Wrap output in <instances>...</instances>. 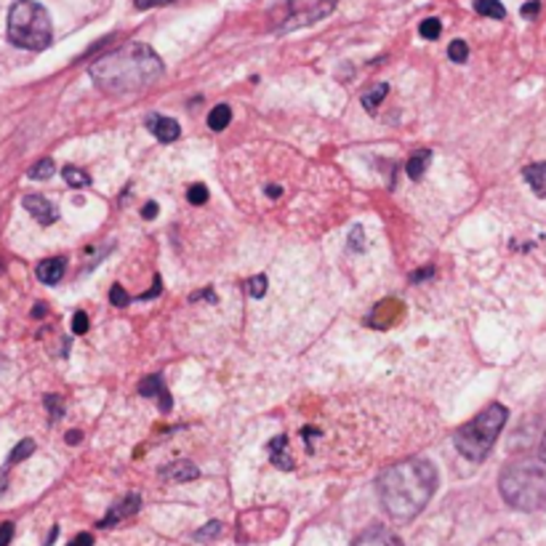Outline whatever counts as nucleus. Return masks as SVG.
Returning <instances> with one entry per match:
<instances>
[{"mask_svg": "<svg viewBox=\"0 0 546 546\" xmlns=\"http://www.w3.org/2000/svg\"><path fill=\"white\" fill-rule=\"evenodd\" d=\"M437 469L426 459H410L394 464L378 477V499L386 515L397 523L413 520L434 496Z\"/></svg>", "mask_w": 546, "mask_h": 546, "instance_id": "obj_1", "label": "nucleus"}, {"mask_svg": "<svg viewBox=\"0 0 546 546\" xmlns=\"http://www.w3.org/2000/svg\"><path fill=\"white\" fill-rule=\"evenodd\" d=\"M96 86L107 94H128L147 88L166 72L163 59L145 43H126L88 67Z\"/></svg>", "mask_w": 546, "mask_h": 546, "instance_id": "obj_2", "label": "nucleus"}, {"mask_svg": "<svg viewBox=\"0 0 546 546\" xmlns=\"http://www.w3.org/2000/svg\"><path fill=\"white\" fill-rule=\"evenodd\" d=\"M501 496L520 512L546 509V464L542 459H517L499 477Z\"/></svg>", "mask_w": 546, "mask_h": 546, "instance_id": "obj_3", "label": "nucleus"}, {"mask_svg": "<svg viewBox=\"0 0 546 546\" xmlns=\"http://www.w3.org/2000/svg\"><path fill=\"white\" fill-rule=\"evenodd\" d=\"M509 418V410L501 402L488 405L485 410H480L472 421H467L464 426L456 429L453 443L459 448V453L469 461H485V456L491 453L496 437L501 434L504 424Z\"/></svg>", "mask_w": 546, "mask_h": 546, "instance_id": "obj_4", "label": "nucleus"}, {"mask_svg": "<svg viewBox=\"0 0 546 546\" xmlns=\"http://www.w3.org/2000/svg\"><path fill=\"white\" fill-rule=\"evenodd\" d=\"M8 40L27 51H43L51 46L48 11L35 0H16L8 11Z\"/></svg>", "mask_w": 546, "mask_h": 546, "instance_id": "obj_5", "label": "nucleus"}, {"mask_svg": "<svg viewBox=\"0 0 546 546\" xmlns=\"http://www.w3.org/2000/svg\"><path fill=\"white\" fill-rule=\"evenodd\" d=\"M339 0H280L277 5V32H294L326 19Z\"/></svg>", "mask_w": 546, "mask_h": 546, "instance_id": "obj_6", "label": "nucleus"}, {"mask_svg": "<svg viewBox=\"0 0 546 546\" xmlns=\"http://www.w3.org/2000/svg\"><path fill=\"white\" fill-rule=\"evenodd\" d=\"M24 208H27L29 216L37 219V224H43V227H48V224H54V221L59 219V211H56L43 194H27V197H24Z\"/></svg>", "mask_w": 546, "mask_h": 546, "instance_id": "obj_7", "label": "nucleus"}, {"mask_svg": "<svg viewBox=\"0 0 546 546\" xmlns=\"http://www.w3.org/2000/svg\"><path fill=\"white\" fill-rule=\"evenodd\" d=\"M147 128H150V131L155 134V139L163 142V145H171V142H177V139L182 136L179 123L171 120V118H161V115H150V118H147Z\"/></svg>", "mask_w": 546, "mask_h": 546, "instance_id": "obj_8", "label": "nucleus"}, {"mask_svg": "<svg viewBox=\"0 0 546 546\" xmlns=\"http://www.w3.org/2000/svg\"><path fill=\"white\" fill-rule=\"evenodd\" d=\"M139 392H142V397H158V402H161V410H171V394H169V389H166V384H163V378L161 376H147L142 384H139Z\"/></svg>", "mask_w": 546, "mask_h": 546, "instance_id": "obj_9", "label": "nucleus"}, {"mask_svg": "<svg viewBox=\"0 0 546 546\" xmlns=\"http://www.w3.org/2000/svg\"><path fill=\"white\" fill-rule=\"evenodd\" d=\"M139 507H142V499L136 496V493H131V496H126L120 504H115L110 512H107V517L99 523L102 528H110V525H115V523H120L123 517H131V515H136L139 512Z\"/></svg>", "mask_w": 546, "mask_h": 546, "instance_id": "obj_10", "label": "nucleus"}, {"mask_svg": "<svg viewBox=\"0 0 546 546\" xmlns=\"http://www.w3.org/2000/svg\"><path fill=\"white\" fill-rule=\"evenodd\" d=\"M64 269H67V261L62 256H54V259H46L37 264V280L43 285H56L62 277H64Z\"/></svg>", "mask_w": 546, "mask_h": 546, "instance_id": "obj_11", "label": "nucleus"}, {"mask_svg": "<svg viewBox=\"0 0 546 546\" xmlns=\"http://www.w3.org/2000/svg\"><path fill=\"white\" fill-rule=\"evenodd\" d=\"M269 459L277 469H294V456H291V443L285 434H277L272 443H269Z\"/></svg>", "mask_w": 546, "mask_h": 546, "instance_id": "obj_12", "label": "nucleus"}, {"mask_svg": "<svg viewBox=\"0 0 546 546\" xmlns=\"http://www.w3.org/2000/svg\"><path fill=\"white\" fill-rule=\"evenodd\" d=\"M355 546H402V544H400V539H397L392 531H386V528H368L363 536L355 542Z\"/></svg>", "mask_w": 546, "mask_h": 546, "instance_id": "obj_13", "label": "nucleus"}, {"mask_svg": "<svg viewBox=\"0 0 546 546\" xmlns=\"http://www.w3.org/2000/svg\"><path fill=\"white\" fill-rule=\"evenodd\" d=\"M161 475H163L166 480H174V483H186V480H194L200 472H197V467L189 464V461H174V464H169Z\"/></svg>", "mask_w": 546, "mask_h": 546, "instance_id": "obj_14", "label": "nucleus"}, {"mask_svg": "<svg viewBox=\"0 0 546 546\" xmlns=\"http://www.w3.org/2000/svg\"><path fill=\"white\" fill-rule=\"evenodd\" d=\"M523 177H525V182L531 184V189H534L539 197H544L546 200V161L544 163L528 166V169L523 171Z\"/></svg>", "mask_w": 546, "mask_h": 546, "instance_id": "obj_15", "label": "nucleus"}, {"mask_svg": "<svg viewBox=\"0 0 546 546\" xmlns=\"http://www.w3.org/2000/svg\"><path fill=\"white\" fill-rule=\"evenodd\" d=\"M429 161H432V153L429 150H424V153H416L410 161H408V166H405V171H408V177L413 179V182H421V177L426 174V166H429Z\"/></svg>", "mask_w": 546, "mask_h": 546, "instance_id": "obj_16", "label": "nucleus"}, {"mask_svg": "<svg viewBox=\"0 0 546 546\" xmlns=\"http://www.w3.org/2000/svg\"><path fill=\"white\" fill-rule=\"evenodd\" d=\"M229 120H232V110H229L227 104L213 107L211 115H208V126H211L213 131H224V128L229 126Z\"/></svg>", "mask_w": 546, "mask_h": 546, "instance_id": "obj_17", "label": "nucleus"}, {"mask_svg": "<svg viewBox=\"0 0 546 546\" xmlns=\"http://www.w3.org/2000/svg\"><path fill=\"white\" fill-rule=\"evenodd\" d=\"M475 11L480 16H491V19H504L507 16V8L499 0H475Z\"/></svg>", "mask_w": 546, "mask_h": 546, "instance_id": "obj_18", "label": "nucleus"}, {"mask_svg": "<svg viewBox=\"0 0 546 546\" xmlns=\"http://www.w3.org/2000/svg\"><path fill=\"white\" fill-rule=\"evenodd\" d=\"M62 177H64V182L70 184V186H75V189H83V186H91V177H88L86 171H80V169H75V166H67V169L62 171Z\"/></svg>", "mask_w": 546, "mask_h": 546, "instance_id": "obj_19", "label": "nucleus"}, {"mask_svg": "<svg viewBox=\"0 0 546 546\" xmlns=\"http://www.w3.org/2000/svg\"><path fill=\"white\" fill-rule=\"evenodd\" d=\"M386 91H389V86L386 83H381V86H376L373 91H368L363 96V107L368 110V112H376V107L384 102V96H386Z\"/></svg>", "mask_w": 546, "mask_h": 546, "instance_id": "obj_20", "label": "nucleus"}, {"mask_svg": "<svg viewBox=\"0 0 546 546\" xmlns=\"http://www.w3.org/2000/svg\"><path fill=\"white\" fill-rule=\"evenodd\" d=\"M32 451H35V443H32V440H21V443L11 451V456H8V467L24 461L27 456H32Z\"/></svg>", "mask_w": 546, "mask_h": 546, "instance_id": "obj_21", "label": "nucleus"}, {"mask_svg": "<svg viewBox=\"0 0 546 546\" xmlns=\"http://www.w3.org/2000/svg\"><path fill=\"white\" fill-rule=\"evenodd\" d=\"M418 32H421V37H426V40H434V37H440V32H443V24H440V19H424L421 21V27H418Z\"/></svg>", "mask_w": 546, "mask_h": 546, "instance_id": "obj_22", "label": "nucleus"}, {"mask_svg": "<svg viewBox=\"0 0 546 546\" xmlns=\"http://www.w3.org/2000/svg\"><path fill=\"white\" fill-rule=\"evenodd\" d=\"M54 171H56V166H54V161H40L32 171H29V179H37V182H43V179H51L54 177Z\"/></svg>", "mask_w": 546, "mask_h": 546, "instance_id": "obj_23", "label": "nucleus"}, {"mask_svg": "<svg viewBox=\"0 0 546 546\" xmlns=\"http://www.w3.org/2000/svg\"><path fill=\"white\" fill-rule=\"evenodd\" d=\"M267 285H269L267 275H256V277L248 280V294H251L253 299H261V296L267 294Z\"/></svg>", "mask_w": 546, "mask_h": 546, "instance_id": "obj_24", "label": "nucleus"}, {"mask_svg": "<svg viewBox=\"0 0 546 546\" xmlns=\"http://www.w3.org/2000/svg\"><path fill=\"white\" fill-rule=\"evenodd\" d=\"M448 56L461 64V62H467V56H469V46H467L464 40H453V43L448 46Z\"/></svg>", "mask_w": 546, "mask_h": 546, "instance_id": "obj_25", "label": "nucleus"}, {"mask_svg": "<svg viewBox=\"0 0 546 546\" xmlns=\"http://www.w3.org/2000/svg\"><path fill=\"white\" fill-rule=\"evenodd\" d=\"M186 200H189L192 205H203V203H208V186H203V184H192V186L186 189Z\"/></svg>", "mask_w": 546, "mask_h": 546, "instance_id": "obj_26", "label": "nucleus"}, {"mask_svg": "<svg viewBox=\"0 0 546 546\" xmlns=\"http://www.w3.org/2000/svg\"><path fill=\"white\" fill-rule=\"evenodd\" d=\"M46 408H48V413H51V421H59L62 413H64V402H62V397H56V394H48V397H46Z\"/></svg>", "mask_w": 546, "mask_h": 546, "instance_id": "obj_27", "label": "nucleus"}, {"mask_svg": "<svg viewBox=\"0 0 546 546\" xmlns=\"http://www.w3.org/2000/svg\"><path fill=\"white\" fill-rule=\"evenodd\" d=\"M110 299H112V304L120 310V307H128L131 304V296L120 288V285H112V294H110Z\"/></svg>", "mask_w": 546, "mask_h": 546, "instance_id": "obj_28", "label": "nucleus"}, {"mask_svg": "<svg viewBox=\"0 0 546 546\" xmlns=\"http://www.w3.org/2000/svg\"><path fill=\"white\" fill-rule=\"evenodd\" d=\"M72 331H75L78 336H83V334L88 331V315H86V312H78V315H75V320H72Z\"/></svg>", "mask_w": 546, "mask_h": 546, "instance_id": "obj_29", "label": "nucleus"}, {"mask_svg": "<svg viewBox=\"0 0 546 546\" xmlns=\"http://www.w3.org/2000/svg\"><path fill=\"white\" fill-rule=\"evenodd\" d=\"M13 539V523H0V546H8Z\"/></svg>", "mask_w": 546, "mask_h": 546, "instance_id": "obj_30", "label": "nucleus"}, {"mask_svg": "<svg viewBox=\"0 0 546 546\" xmlns=\"http://www.w3.org/2000/svg\"><path fill=\"white\" fill-rule=\"evenodd\" d=\"M539 11H542V3H539V0H531V3L523 5V16H525V19H536Z\"/></svg>", "mask_w": 546, "mask_h": 546, "instance_id": "obj_31", "label": "nucleus"}, {"mask_svg": "<svg viewBox=\"0 0 546 546\" xmlns=\"http://www.w3.org/2000/svg\"><path fill=\"white\" fill-rule=\"evenodd\" d=\"M219 531H221V525H219V523H211V525H205V528H203V531L197 534V539H203V542H205V539L216 536Z\"/></svg>", "mask_w": 546, "mask_h": 546, "instance_id": "obj_32", "label": "nucleus"}, {"mask_svg": "<svg viewBox=\"0 0 546 546\" xmlns=\"http://www.w3.org/2000/svg\"><path fill=\"white\" fill-rule=\"evenodd\" d=\"M363 229L355 227V229H352V237H350V248H360V251H363Z\"/></svg>", "mask_w": 546, "mask_h": 546, "instance_id": "obj_33", "label": "nucleus"}, {"mask_svg": "<svg viewBox=\"0 0 546 546\" xmlns=\"http://www.w3.org/2000/svg\"><path fill=\"white\" fill-rule=\"evenodd\" d=\"M136 3V8H155V5H166V3H177V0H134Z\"/></svg>", "mask_w": 546, "mask_h": 546, "instance_id": "obj_34", "label": "nucleus"}, {"mask_svg": "<svg viewBox=\"0 0 546 546\" xmlns=\"http://www.w3.org/2000/svg\"><path fill=\"white\" fill-rule=\"evenodd\" d=\"M70 546H94V539H91V534H80L70 542Z\"/></svg>", "mask_w": 546, "mask_h": 546, "instance_id": "obj_35", "label": "nucleus"}, {"mask_svg": "<svg viewBox=\"0 0 546 546\" xmlns=\"http://www.w3.org/2000/svg\"><path fill=\"white\" fill-rule=\"evenodd\" d=\"M142 216H145V219H155V216H158V203H147V205L142 208Z\"/></svg>", "mask_w": 546, "mask_h": 546, "instance_id": "obj_36", "label": "nucleus"}, {"mask_svg": "<svg viewBox=\"0 0 546 546\" xmlns=\"http://www.w3.org/2000/svg\"><path fill=\"white\" fill-rule=\"evenodd\" d=\"M78 440H80V432H78V429H72V432H67V443H70V445H75Z\"/></svg>", "mask_w": 546, "mask_h": 546, "instance_id": "obj_37", "label": "nucleus"}, {"mask_svg": "<svg viewBox=\"0 0 546 546\" xmlns=\"http://www.w3.org/2000/svg\"><path fill=\"white\" fill-rule=\"evenodd\" d=\"M539 459L546 464V432L544 437H542V445H539Z\"/></svg>", "mask_w": 546, "mask_h": 546, "instance_id": "obj_38", "label": "nucleus"}, {"mask_svg": "<svg viewBox=\"0 0 546 546\" xmlns=\"http://www.w3.org/2000/svg\"><path fill=\"white\" fill-rule=\"evenodd\" d=\"M5 485H8V477H5V472H0V496L5 493Z\"/></svg>", "mask_w": 546, "mask_h": 546, "instance_id": "obj_39", "label": "nucleus"}, {"mask_svg": "<svg viewBox=\"0 0 546 546\" xmlns=\"http://www.w3.org/2000/svg\"><path fill=\"white\" fill-rule=\"evenodd\" d=\"M0 368H3V363H0Z\"/></svg>", "mask_w": 546, "mask_h": 546, "instance_id": "obj_40", "label": "nucleus"}]
</instances>
